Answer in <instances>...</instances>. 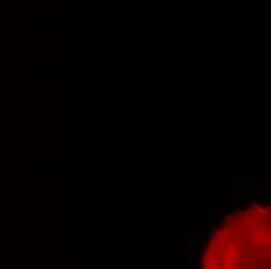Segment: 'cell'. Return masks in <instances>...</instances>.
Wrapping results in <instances>:
<instances>
[{
	"instance_id": "obj_1",
	"label": "cell",
	"mask_w": 271,
	"mask_h": 269,
	"mask_svg": "<svg viewBox=\"0 0 271 269\" xmlns=\"http://www.w3.org/2000/svg\"><path fill=\"white\" fill-rule=\"evenodd\" d=\"M270 238V205L235 212L213 230L201 264L206 269H268Z\"/></svg>"
}]
</instances>
